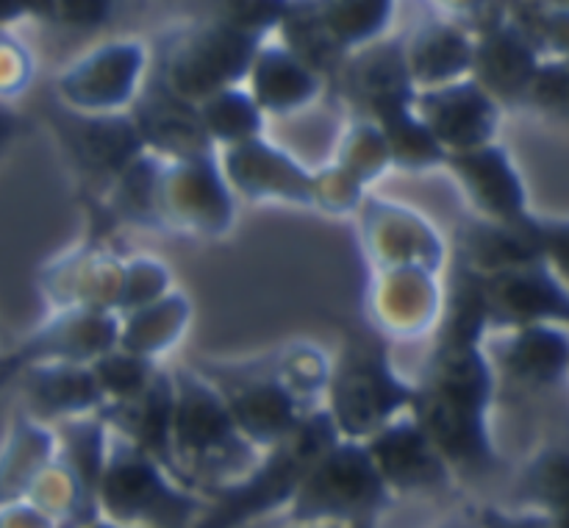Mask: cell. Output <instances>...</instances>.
<instances>
[{
    "instance_id": "1",
    "label": "cell",
    "mask_w": 569,
    "mask_h": 528,
    "mask_svg": "<svg viewBox=\"0 0 569 528\" xmlns=\"http://www.w3.org/2000/svg\"><path fill=\"white\" fill-rule=\"evenodd\" d=\"M492 395L495 367L481 345L437 342L409 411L453 472L483 476L498 465L487 422Z\"/></svg>"
},
{
    "instance_id": "2",
    "label": "cell",
    "mask_w": 569,
    "mask_h": 528,
    "mask_svg": "<svg viewBox=\"0 0 569 528\" xmlns=\"http://www.w3.org/2000/svg\"><path fill=\"white\" fill-rule=\"evenodd\" d=\"M170 472L192 492L220 495L250 476L261 450L239 434L214 381L189 367L172 370Z\"/></svg>"
},
{
    "instance_id": "3",
    "label": "cell",
    "mask_w": 569,
    "mask_h": 528,
    "mask_svg": "<svg viewBox=\"0 0 569 528\" xmlns=\"http://www.w3.org/2000/svg\"><path fill=\"white\" fill-rule=\"evenodd\" d=\"M94 504L100 522L114 526H187L203 515V500L198 492L176 481L153 456L111 428L103 470L94 487Z\"/></svg>"
},
{
    "instance_id": "4",
    "label": "cell",
    "mask_w": 569,
    "mask_h": 528,
    "mask_svg": "<svg viewBox=\"0 0 569 528\" xmlns=\"http://www.w3.org/2000/svg\"><path fill=\"white\" fill-rule=\"evenodd\" d=\"M392 500L395 495L383 484L365 439L339 437L317 456L283 509L289 520L303 526H370Z\"/></svg>"
},
{
    "instance_id": "5",
    "label": "cell",
    "mask_w": 569,
    "mask_h": 528,
    "mask_svg": "<svg viewBox=\"0 0 569 528\" xmlns=\"http://www.w3.org/2000/svg\"><path fill=\"white\" fill-rule=\"evenodd\" d=\"M337 439L339 431L326 406L309 409L292 434L261 450V459L256 461L248 478L214 495V504L203 509V522L206 526H233V522L283 509L292 500L306 470Z\"/></svg>"
},
{
    "instance_id": "6",
    "label": "cell",
    "mask_w": 569,
    "mask_h": 528,
    "mask_svg": "<svg viewBox=\"0 0 569 528\" xmlns=\"http://www.w3.org/2000/svg\"><path fill=\"white\" fill-rule=\"evenodd\" d=\"M259 39L203 17L167 28L150 53V70L176 94L200 103L220 89L244 83Z\"/></svg>"
},
{
    "instance_id": "7",
    "label": "cell",
    "mask_w": 569,
    "mask_h": 528,
    "mask_svg": "<svg viewBox=\"0 0 569 528\" xmlns=\"http://www.w3.org/2000/svg\"><path fill=\"white\" fill-rule=\"evenodd\" d=\"M326 409L339 437L367 439L411 409L415 383L403 381L389 361L387 348L376 339L353 342L331 367Z\"/></svg>"
},
{
    "instance_id": "8",
    "label": "cell",
    "mask_w": 569,
    "mask_h": 528,
    "mask_svg": "<svg viewBox=\"0 0 569 528\" xmlns=\"http://www.w3.org/2000/svg\"><path fill=\"white\" fill-rule=\"evenodd\" d=\"M159 217L164 231L189 237H222L233 228L237 195L214 156L164 159L159 178Z\"/></svg>"
},
{
    "instance_id": "9",
    "label": "cell",
    "mask_w": 569,
    "mask_h": 528,
    "mask_svg": "<svg viewBox=\"0 0 569 528\" xmlns=\"http://www.w3.org/2000/svg\"><path fill=\"white\" fill-rule=\"evenodd\" d=\"M150 70V48L114 39L92 48L56 78V98L76 111H126Z\"/></svg>"
},
{
    "instance_id": "10",
    "label": "cell",
    "mask_w": 569,
    "mask_h": 528,
    "mask_svg": "<svg viewBox=\"0 0 569 528\" xmlns=\"http://www.w3.org/2000/svg\"><path fill=\"white\" fill-rule=\"evenodd\" d=\"M50 120L72 165L106 187L144 150L128 109L76 111L59 103L50 111Z\"/></svg>"
},
{
    "instance_id": "11",
    "label": "cell",
    "mask_w": 569,
    "mask_h": 528,
    "mask_svg": "<svg viewBox=\"0 0 569 528\" xmlns=\"http://www.w3.org/2000/svg\"><path fill=\"white\" fill-rule=\"evenodd\" d=\"M333 78L345 103L361 120H378L389 111L406 109L417 94L403 56V39H389L387 33L350 50Z\"/></svg>"
},
{
    "instance_id": "12",
    "label": "cell",
    "mask_w": 569,
    "mask_h": 528,
    "mask_svg": "<svg viewBox=\"0 0 569 528\" xmlns=\"http://www.w3.org/2000/svg\"><path fill=\"white\" fill-rule=\"evenodd\" d=\"M439 272L422 267H372L365 292L367 320L387 339H417L442 315Z\"/></svg>"
},
{
    "instance_id": "13",
    "label": "cell",
    "mask_w": 569,
    "mask_h": 528,
    "mask_svg": "<svg viewBox=\"0 0 569 528\" xmlns=\"http://www.w3.org/2000/svg\"><path fill=\"white\" fill-rule=\"evenodd\" d=\"M359 233L370 267H422L439 272L448 261V248L437 228L409 206L365 195Z\"/></svg>"
},
{
    "instance_id": "14",
    "label": "cell",
    "mask_w": 569,
    "mask_h": 528,
    "mask_svg": "<svg viewBox=\"0 0 569 528\" xmlns=\"http://www.w3.org/2000/svg\"><path fill=\"white\" fill-rule=\"evenodd\" d=\"M487 326L495 331L531 326V322H565L569 315L567 287L553 265L503 267L481 272Z\"/></svg>"
},
{
    "instance_id": "15",
    "label": "cell",
    "mask_w": 569,
    "mask_h": 528,
    "mask_svg": "<svg viewBox=\"0 0 569 528\" xmlns=\"http://www.w3.org/2000/svg\"><path fill=\"white\" fill-rule=\"evenodd\" d=\"M365 445L392 495H431L453 484V470L411 411L378 428Z\"/></svg>"
},
{
    "instance_id": "16",
    "label": "cell",
    "mask_w": 569,
    "mask_h": 528,
    "mask_svg": "<svg viewBox=\"0 0 569 528\" xmlns=\"http://www.w3.org/2000/svg\"><path fill=\"white\" fill-rule=\"evenodd\" d=\"M411 109L442 145L445 153L495 142L503 117V109L470 76L417 89Z\"/></svg>"
},
{
    "instance_id": "17",
    "label": "cell",
    "mask_w": 569,
    "mask_h": 528,
    "mask_svg": "<svg viewBox=\"0 0 569 528\" xmlns=\"http://www.w3.org/2000/svg\"><path fill=\"white\" fill-rule=\"evenodd\" d=\"M133 126L144 150L161 159H194V156H214L217 148L203 131L198 103L172 92L153 70L144 76L142 89L128 106Z\"/></svg>"
},
{
    "instance_id": "18",
    "label": "cell",
    "mask_w": 569,
    "mask_h": 528,
    "mask_svg": "<svg viewBox=\"0 0 569 528\" xmlns=\"http://www.w3.org/2000/svg\"><path fill=\"white\" fill-rule=\"evenodd\" d=\"M217 161L237 198L253 203L272 200V203L311 206V172L264 137L231 145Z\"/></svg>"
},
{
    "instance_id": "19",
    "label": "cell",
    "mask_w": 569,
    "mask_h": 528,
    "mask_svg": "<svg viewBox=\"0 0 569 528\" xmlns=\"http://www.w3.org/2000/svg\"><path fill=\"white\" fill-rule=\"evenodd\" d=\"M542 59L503 14L472 31L470 78L500 109L517 111L526 106L528 83Z\"/></svg>"
},
{
    "instance_id": "20",
    "label": "cell",
    "mask_w": 569,
    "mask_h": 528,
    "mask_svg": "<svg viewBox=\"0 0 569 528\" xmlns=\"http://www.w3.org/2000/svg\"><path fill=\"white\" fill-rule=\"evenodd\" d=\"M453 172L461 195L481 220H520L528 215V195L509 150L498 142L453 150L445 165Z\"/></svg>"
},
{
    "instance_id": "21",
    "label": "cell",
    "mask_w": 569,
    "mask_h": 528,
    "mask_svg": "<svg viewBox=\"0 0 569 528\" xmlns=\"http://www.w3.org/2000/svg\"><path fill=\"white\" fill-rule=\"evenodd\" d=\"M120 315L109 309H56L39 331L17 348L9 365L22 370L39 361H78L89 365L117 345Z\"/></svg>"
},
{
    "instance_id": "22",
    "label": "cell",
    "mask_w": 569,
    "mask_h": 528,
    "mask_svg": "<svg viewBox=\"0 0 569 528\" xmlns=\"http://www.w3.org/2000/svg\"><path fill=\"white\" fill-rule=\"evenodd\" d=\"M228 381L231 383L226 387L220 383L214 387L220 389L239 434L259 450L281 442L287 434L295 431L300 417L309 411L283 387L276 370L239 372L237 378H228Z\"/></svg>"
},
{
    "instance_id": "23",
    "label": "cell",
    "mask_w": 569,
    "mask_h": 528,
    "mask_svg": "<svg viewBox=\"0 0 569 528\" xmlns=\"http://www.w3.org/2000/svg\"><path fill=\"white\" fill-rule=\"evenodd\" d=\"M244 83L261 114L289 117L309 109L320 98L326 78L311 70L303 59H298L281 39L276 42L264 39L256 48Z\"/></svg>"
},
{
    "instance_id": "24",
    "label": "cell",
    "mask_w": 569,
    "mask_h": 528,
    "mask_svg": "<svg viewBox=\"0 0 569 528\" xmlns=\"http://www.w3.org/2000/svg\"><path fill=\"white\" fill-rule=\"evenodd\" d=\"M122 267L117 256L98 245H83L61 256L53 267H44L42 289L53 309H117L122 283ZM117 315V311H114Z\"/></svg>"
},
{
    "instance_id": "25",
    "label": "cell",
    "mask_w": 569,
    "mask_h": 528,
    "mask_svg": "<svg viewBox=\"0 0 569 528\" xmlns=\"http://www.w3.org/2000/svg\"><path fill=\"white\" fill-rule=\"evenodd\" d=\"M176 406V383L172 372L156 367L150 381L137 395L122 400H106L94 415L114 434L126 437L161 467L170 470V422ZM176 478V476H172Z\"/></svg>"
},
{
    "instance_id": "26",
    "label": "cell",
    "mask_w": 569,
    "mask_h": 528,
    "mask_svg": "<svg viewBox=\"0 0 569 528\" xmlns=\"http://www.w3.org/2000/svg\"><path fill=\"white\" fill-rule=\"evenodd\" d=\"M495 365L500 376L522 389L561 387L569 367V339L561 322H531L509 328L495 342Z\"/></svg>"
},
{
    "instance_id": "27",
    "label": "cell",
    "mask_w": 569,
    "mask_h": 528,
    "mask_svg": "<svg viewBox=\"0 0 569 528\" xmlns=\"http://www.w3.org/2000/svg\"><path fill=\"white\" fill-rule=\"evenodd\" d=\"M22 395L33 420L48 426L67 417L94 415L103 406V392L92 370L78 361H39L22 367Z\"/></svg>"
},
{
    "instance_id": "28",
    "label": "cell",
    "mask_w": 569,
    "mask_h": 528,
    "mask_svg": "<svg viewBox=\"0 0 569 528\" xmlns=\"http://www.w3.org/2000/svg\"><path fill=\"white\" fill-rule=\"evenodd\" d=\"M403 39V56L417 89L439 87L470 76L472 33L459 22L428 14Z\"/></svg>"
},
{
    "instance_id": "29",
    "label": "cell",
    "mask_w": 569,
    "mask_h": 528,
    "mask_svg": "<svg viewBox=\"0 0 569 528\" xmlns=\"http://www.w3.org/2000/svg\"><path fill=\"white\" fill-rule=\"evenodd\" d=\"M189 317H192V306H189L187 295L167 289L161 298L120 315L117 348L159 359L161 353L181 342Z\"/></svg>"
},
{
    "instance_id": "30",
    "label": "cell",
    "mask_w": 569,
    "mask_h": 528,
    "mask_svg": "<svg viewBox=\"0 0 569 528\" xmlns=\"http://www.w3.org/2000/svg\"><path fill=\"white\" fill-rule=\"evenodd\" d=\"M56 431L48 422L17 417L9 428L3 448H0V506L26 498L33 478L53 461Z\"/></svg>"
},
{
    "instance_id": "31",
    "label": "cell",
    "mask_w": 569,
    "mask_h": 528,
    "mask_svg": "<svg viewBox=\"0 0 569 528\" xmlns=\"http://www.w3.org/2000/svg\"><path fill=\"white\" fill-rule=\"evenodd\" d=\"M164 159L150 150H142L114 181L106 187V198H109L111 211L120 220L131 222L139 228H153V231H164L159 217V178Z\"/></svg>"
},
{
    "instance_id": "32",
    "label": "cell",
    "mask_w": 569,
    "mask_h": 528,
    "mask_svg": "<svg viewBox=\"0 0 569 528\" xmlns=\"http://www.w3.org/2000/svg\"><path fill=\"white\" fill-rule=\"evenodd\" d=\"M333 42L350 53L359 44L383 37L392 26L398 0H309Z\"/></svg>"
},
{
    "instance_id": "33",
    "label": "cell",
    "mask_w": 569,
    "mask_h": 528,
    "mask_svg": "<svg viewBox=\"0 0 569 528\" xmlns=\"http://www.w3.org/2000/svg\"><path fill=\"white\" fill-rule=\"evenodd\" d=\"M198 114L206 137L214 142V148H220V145L231 148V145L261 137V131H264V114L242 83L220 89V92L200 100Z\"/></svg>"
},
{
    "instance_id": "34",
    "label": "cell",
    "mask_w": 569,
    "mask_h": 528,
    "mask_svg": "<svg viewBox=\"0 0 569 528\" xmlns=\"http://www.w3.org/2000/svg\"><path fill=\"white\" fill-rule=\"evenodd\" d=\"M372 122L381 128L392 167H400V170L409 172H422L445 165V156L448 153H445L442 145L433 139V133L428 131L426 122L415 114L411 106L389 111V114L378 117V120Z\"/></svg>"
},
{
    "instance_id": "35",
    "label": "cell",
    "mask_w": 569,
    "mask_h": 528,
    "mask_svg": "<svg viewBox=\"0 0 569 528\" xmlns=\"http://www.w3.org/2000/svg\"><path fill=\"white\" fill-rule=\"evenodd\" d=\"M503 17L542 56H567V0H500Z\"/></svg>"
},
{
    "instance_id": "36",
    "label": "cell",
    "mask_w": 569,
    "mask_h": 528,
    "mask_svg": "<svg viewBox=\"0 0 569 528\" xmlns=\"http://www.w3.org/2000/svg\"><path fill=\"white\" fill-rule=\"evenodd\" d=\"M183 3H189L187 17H203L264 42L276 33L292 0H183Z\"/></svg>"
},
{
    "instance_id": "37",
    "label": "cell",
    "mask_w": 569,
    "mask_h": 528,
    "mask_svg": "<svg viewBox=\"0 0 569 528\" xmlns=\"http://www.w3.org/2000/svg\"><path fill=\"white\" fill-rule=\"evenodd\" d=\"M520 492L528 504L537 506L545 520H550L548 515H553L559 517V522H565L569 495V461L565 450L550 448L539 454L522 472Z\"/></svg>"
},
{
    "instance_id": "38",
    "label": "cell",
    "mask_w": 569,
    "mask_h": 528,
    "mask_svg": "<svg viewBox=\"0 0 569 528\" xmlns=\"http://www.w3.org/2000/svg\"><path fill=\"white\" fill-rule=\"evenodd\" d=\"M272 370L303 409H315L317 400L326 395L328 378H331V365L326 361V356L315 345L303 342H295L281 350V359H276Z\"/></svg>"
},
{
    "instance_id": "39",
    "label": "cell",
    "mask_w": 569,
    "mask_h": 528,
    "mask_svg": "<svg viewBox=\"0 0 569 528\" xmlns=\"http://www.w3.org/2000/svg\"><path fill=\"white\" fill-rule=\"evenodd\" d=\"M337 165L342 167V170H348L350 176L359 183H365V187H370L376 178H381L383 172L392 167L381 128L372 120L356 117L353 126L345 131L342 142H339Z\"/></svg>"
},
{
    "instance_id": "40",
    "label": "cell",
    "mask_w": 569,
    "mask_h": 528,
    "mask_svg": "<svg viewBox=\"0 0 569 528\" xmlns=\"http://www.w3.org/2000/svg\"><path fill=\"white\" fill-rule=\"evenodd\" d=\"M156 367H159L156 359L131 353V350H122L117 345L100 353L94 361H89V370H92L94 381L103 392V404L106 400H122L137 395L150 381Z\"/></svg>"
},
{
    "instance_id": "41",
    "label": "cell",
    "mask_w": 569,
    "mask_h": 528,
    "mask_svg": "<svg viewBox=\"0 0 569 528\" xmlns=\"http://www.w3.org/2000/svg\"><path fill=\"white\" fill-rule=\"evenodd\" d=\"M553 120H567L569 109V70L567 56H545L533 72L531 83L526 92V106Z\"/></svg>"
},
{
    "instance_id": "42",
    "label": "cell",
    "mask_w": 569,
    "mask_h": 528,
    "mask_svg": "<svg viewBox=\"0 0 569 528\" xmlns=\"http://www.w3.org/2000/svg\"><path fill=\"white\" fill-rule=\"evenodd\" d=\"M117 0H33V20L67 31H94L114 17Z\"/></svg>"
},
{
    "instance_id": "43",
    "label": "cell",
    "mask_w": 569,
    "mask_h": 528,
    "mask_svg": "<svg viewBox=\"0 0 569 528\" xmlns=\"http://www.w3.org/2000/svg\"><path fill=\"white\" fill-rule=\"evenodd\" d=\"M172 278L161 261L139 256V259L126 261L122 267V283H120V298H117V315L139 309V306L150 303V300L161 298L170 289Z\"/></svg>"
},
{
    "instance_id": "44",
    "label": "cell",
    "mask_w": 569,
    "mask_h": 528,
    "mask_svg": "<svg viewBox=\"0 0 569 528\" xmlns=\"http://www.w3.org/2000/svg\"><path fill=\"white\" fill-rule=\"evenodd\" d=\"M367 187L333 161L331 167L311 172V206L326 215H356L365 200Z\"/></svg>"
},
{
    "instance_id": "45",
    "label": "cell",
    "mask_w": 569,
    "mask_h": 528,
    "mask_svg": "<svg viewBox=\"0 0 569 528\" xmlns=\"http://www.w3.org/2000/svg\"><path fill=\"white\" fill-rule=\"evenodd\" d=\"M33 78V56L9 28H0V100L17 98Z\"/></svg>"
},
{
    "instance_id": "46",
    "label": "cell",
    "mask_w": 569,
    "mask_h": 528,
    "mask_svg": "<svg viewBox=\"0 0 569 528\" xmlns=\"http://www.w3.org/2000/svg\"><path fill=\"white\" fill-rule=\"evenodd\" d=\"M428 14L445 17L450 22H459L467 31H478L481 26L492 22L495 17L503 14L500 0H422Z\"/></svg>"
},
{
    "instance_id": "47",
    "label": "cell",
    "mask_w": 569,
    "mask_h": 528,
    "mask_svg": "<svg viewBox=\"0 0 569 528\" xmlns=\"http://www.w3.org/2000/svg\"><path fill=\"white\" fill-rule=\"evenodd\" d=\"M28 17L33 20V0H0V28H11Z\"/></svg>"
},
{
    "instance_id": "48",
    "label": "cell",
    "mask_w": 569,
    "mask_h": 528,
    "mask_svg": "<svg viewBox=\"0 0 569 528\" xmlns=\"http://www.w3.org/2000/svg\"><path fill=\"white\" fill-rule=\"evenodd\" d=\"M17 133H20V117L14 109H9L6 100H0V153L14 142Z\"/></svg>"
}]
</instances>
